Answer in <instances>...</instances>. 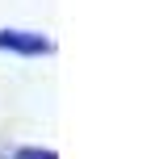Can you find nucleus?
Wrapping results in <instances>:
<instances>
[{
    "instance_id": "nucleus-1",
    "label": "nucleus",
    "mask_w": 159,
    "mask_h": 159,
    "mask_svg": "<svg viewBox=\"0 0 159 159\" xmlns=\"http://www.w3.org/2000/svg\"><path fill=\"white\" fill-rule=\"evenodd\" d=\"M0 50L46 55V50H50V38H42V34H30V30H0Z\"/></svg>"
},
{
    "instance_id": "nucleus-2",
    "label": "nucleus",
    "mask_w": 159,
    "mask_h": 159,
    "mask_svg": "<svg viewBox=\"0 0 159 159\" xmlns=\"http://www.w3.org/2000/svg\"><path fill=\"white\" fill-rule=\"evenodd\" d=\"M8 159H55V151H42V147H21V151H13Z\"/></svg>"
}]
</instances>
